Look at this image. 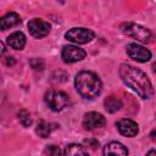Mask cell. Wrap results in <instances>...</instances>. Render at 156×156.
Segmentation results:
<instances>
[{"label": "cell", "mask_w": 156, "mask_h": 156, "mask_svg": "<svg viewBox=\"0 0 156 156\" xmlns=\"http://www.w3.org/2000/svg\"><path fill=\"white\" fill-rule=\"evenodd\" d=\"M119 77L123 80V83L127 87H129L132 90H134L140 98L143 99L151 98L154 93L151 82L141 69L132 65L123 63L119 66Z\"/></svg>", "instance_id": "6da1fadb"}, {"label": "cell", "mask_w": 156, "mask_h": 156, "mask_svg": "<svg viewBox=\"0 0 156 156\" xmlns=\"http://www.w3.org/2000/svg\"><path fill=\"white\" fill-rule=\"evenodd\" d=\"M74 85L78 94L84 99H94L101 93V80L100 78L90 72V71H82L76 76Z\"/></svg>", "instance_id": "7a4b0ae2"}, {"label": "cell", "mask_w": 156, "mask_h": 156, "mask_svg": "<svg viewBox=\"0 0 156 156\" xmlns=\"http://www.w3.org/2000/svg\"><path fill=\"white\" fill-rule=\"evenodd\" d=\"M121 29L124 34H127L141 43H150L152 39L151 32L147 28H145L140 24H136V23H132V22L123 23L121 26Z\"/></svg>", "instance_id": "3957f363"}, {"label": "cell", "mask_w": 156, "mask_h": 156, "mask_svg": "<svg viewBox=\"0 0 156 156\" xmlns=\"http://www.w3.org/2000/svg\"><path fill=\"white\" fill-rule=\"evenodd\" d=\"M45 102L50 107V110L58 112L63 110L68 104H69V98L66 93L60 91V90H49L46 91L45 96Z\"/></svg>", "instance_id": "277c9868"}, {"label": "cell", "mask_w": 156, "mask_h": 156, "mask_svg": "<svg viewBox=\"0 0 156 156\" xmlns=\"http://www.w3.org/2000/svg\"><path fill=\"white\" fill-rule=\"evenodd\" d=\"M95 37V33L91 29L88 28H71L66 32L65 38L72 43L76 44H87L89 41H91Z\"/></svg>", "instance_id": "5b68a950"}, {"label": "cell", "mask_w": 156, "mask_h": 156, "mask_svg": "<svg viewBox=\"0 0 156 156\" xmlns=\"http://www.w3.org/2000/svg\"><path fill=\"white\" fill-rule=\"evenodd\" d=\"M126 51H127V55L136 62H146L151 58L150 50L136 43H129L126 46Z\"/></svg>", "instance_id": "8992f818"}, {"label": "cell", "mask_w": 156, "mask_h": 156, "mask_svg": "<svg viewBox=\"0 0 156 156\" xmlns=\"http://www.w3.org/2000/svg\"><path fill=\"white\" fill-rule=\"evenodd\" d=\"M28 29L29 33L34 37V38H44L49 34L50 32V24L40 18H33L28 22Z\"/></svg>", "instance_id": "52a82bcc"}, {"label": "cell", "mask_w": 156, "mask_h": 156, "mask_svg": "<svg viewBox=\"0 0 156 156\" xmlns=\"http://www.w3.org/2000/svg\"><path fill=\"white\" fill-rule=\"evenodd\" d=\"M85 55H87V52L83 49L74 46V45H65L62 49V52H61V56L66 63L80 61L85 57Z\"/></svg>", "instance_id": "ba28073f"}, {"label": "cell", "mask_w": 156, "mask_h": 156, "mask_svg": "<svg viewBox=\"0 0 156 156\" xmlns=\"http://www.w3.org/2000/svg\"><path fill=\"white\" fill-rule=\"evenodd\" d=\"M106 123L105 117L98 112H88L83 118V127L87 130H94L104 127Z\"/></svg>", "instance_id": "9c48e42d"}, {"label": "cell", "mask_w": 156, "mask_h": 156, "mask_svg": "<svg viewBox=\"0 0 156 156\" xmlns=\"http://www.w3.org/2000/svg\"><path fill=\"white\" fill-rule=\"evenodd\" d=\"M116 127H117L118 132L122 135L129 136V138L135 136L138 134V132H139L138 124L134 121L129 119V118H121V119H118L117 123H116Z\"/></svg>", "instance_id": "30bf717a"}, {"label": "cell", "mask_w": 156, "mask_h": 156, "mask_svg": "<svg viewBox=\"0 0 156 156\" xmlns=\"http://www.w3.org/2000/svg\"><path fill=\"white\" fill-rule=\"evenodd\" d=\"M104 156H128V150L123 144L118 141H111L105 145Z\"/></svg>", "instance_id": "8fae6325"}, {"label": "cell", "mask_w": 156, "mask_h": 156, "mask_svg": "<svg viewBox=\"0 0 156 156\" xmlns=\"http://www.w3.org/2000/svg\"><path fill=\"white\" fill-rule=\"evenodd\" d=\"M7 44L15 50H21L26 45V35L22 32H13L7 37Z\"/></svg>", "instance_id": "7c38bea8"}, {"label": "cell", "mask_w": 156, "mask_h": 156, "mask_svg": "<svg viewBox=\"0 0 156 156\" xmlns=\"http://www.w3.org/2000/svg\"><path fill=\"white\" fill-rule=\"evenodd\" d=\"M20 22H21V18H20V16L16 12H9L5 16L1 17V20H0V28H1V30H6V29H9L11 27L17 26Z\"/></svg>", "instance_id": "4fadbf2b"}, {"label": "cell", "mask_w": 156, "mask_h": 156, "mask_svg": "<svg viewBox=\"0 0 156 156\" xmlns=\"http://www.w3.org/2000/svg\"><path fill=\"white\" fill-rule=\"evenodd\" d=\"M65 156H89V154L83 145L68 144L65 147Z\"/></svg>", "instance_id": "5bb4252c"}, {"label": "cell", "mask_w": 156, "mask_h": 156, "mask_svg": "<svg viewBox=\"0 0 156 156\" xmlns=\"http://www.w3.org/2000/svg\"><path fill=\"white\" fill-rule=\"evenodd\" d=\"M104 106H105V108H106L107 112L113 113V112H117V111L121 110V107H122V102H121V100L117 99L116 96H108V98L105 99V101H104Z\"/></svg>", "instance_id": "9a60e30c"}, {"label": "cell", "mask_w": 156, "mask_h": 156, "mask_svg": "<svg viewBox=\"0 0 156 156\" xmlns=\"http://www.w3.org/2000/svg\"><path fill=\"white\" fill-rule=\"evenodd\" d=\"M51 130H52L51 124L48 123V122H45V121H40L39 124H38V127H37V129H35L37 134H38L39 136H41V138L49 136V134L51 133Z\"/></svg>", "instance_id": "2e32d148"}, {"label": "cell", "mask_w": 156, "mask_h": 156, "mask_svg": "<svg viewBox=\"0 0 156 156\" xmlns=\"http://www.w3.org/2000/svg\"><path fill=\"white\" fill-rule=\"evenodd\" d=\"M18 119H20V123L23 127H29L32 124V117H30V113L27 110H21L18 112Z\"/></svg>", "instance_id": "e0dca14e"}, {"label": "cell", "mask_w": 156, "mask_h": 156, "mask_svg": "<svg viewBox=\"0 0 156 156\" xmlns=\"http://www.w3.org/2000/svg\"><path fill=\"white\" fill-rule=\"evenodd\" d=\"M44 156H61V150L56 145H48L44 150Z\"/></svg>", "instance_id": "ac0fdd59"}, {"label": "cell", "mask_w": 156, "mask_h": 156, "mask_svg": "<svg viewBox=\"0 0 156 156\" xmlns=\"http://www.w3.org/2000/svg\"><path fill=\"white\" fill-rule=\"evenodd\" d=\"M29 63H30L32 68L35 71H41L44 68V61L41 58H32L29 61Z\"/></svg>", "instance_id": "d6986e66"}, {"label": "cell", "mask_w": 156, "mask_h": 156, "mask_svg": "<svg viewBox=\"0 0 156 156\" xmlns=\"http://www.w3.org/2000/svg\"><path fill=\"white\" fill-rule=\"evenodd\" d=\"M85 143H87V144H89L93 149H95V147L99 145V143H98L96 140H91V139H87V140H85Z\"/></svg>", "instance_id": "ffe728a7"}, {"label": "cell", "mask_w": 156, "mask_h": 156, "mask_svg": "<svg viewBox=\"0 0 156 156\" xmlns=\"http://www.w3.org/2000/svg\"><path fill=\"white\" fill-rule=\"evenodd\" d=\"M150 136H151V139H152L154 141H156V128L151 130V133H150Z\"/></svg>", "instance_id": "44dd1931"}, {"label": "cell", "mask_w": 156, "mask_h": 156, "mask_svg": "<svg viewBox=\"0 0 156 156\" xmlns=\"http://www.w3.org/2000/svg\"><path fill=\"white\" fill-rule=\"evenodd\" d=\"M7 60H6V65H13L15 63V60H13V57H6Z\"/></svg>", "instance_id": "7402d4cb"}, {"label": "cell", "mask_w": 156, "mask_h": 156, "mask_svg": "<svg viewBox=\"0 0 156 156\" xmlns=\"http://www.w3.org/2000/svg\"><path fill=\"white\" fill-rule=\"evenodd\" d=\"M146 156H156V150H150V151L146 154Z\"/></svg>", "instance_id": "603a6c76"}, {"label": "cell", "mask_w": 156, "mask_h": 156, "mask_svg": "<svg viewBox=\"0 0 156 156\" xmlns=\"http://www.w3.org/2000/svg\"><path fill=\"white\" fill-rule=\"evenodd\" d=\"M5 52V45H4V43H1V54H4Z\"/></svg>", "instance_id": "cb8c5ba5"}, {"label": "cell", "mask_w": 156, "mask_h": 156, "mask_svg": "<svg viewBox=\"0 0 156 156\" xmlns=\"http://www.w3.org/2000/svg\"><path fill=\"white\" fill-rule=\"evenodd\" d=\"M152 67H154V71H155V72H156V62H155V63H154V65H152Z\"/></svg>", "instance_id": "d4e9b609"}]
</instances>
